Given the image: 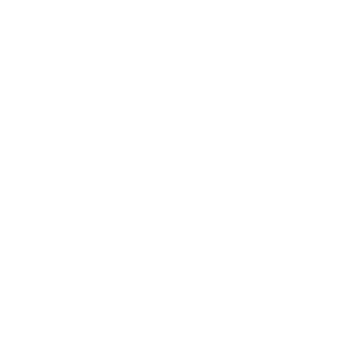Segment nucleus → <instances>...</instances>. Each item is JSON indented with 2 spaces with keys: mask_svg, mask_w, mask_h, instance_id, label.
I'll list each match as a JSON object with an SVG mask.
<instances>
[]
</instances>
